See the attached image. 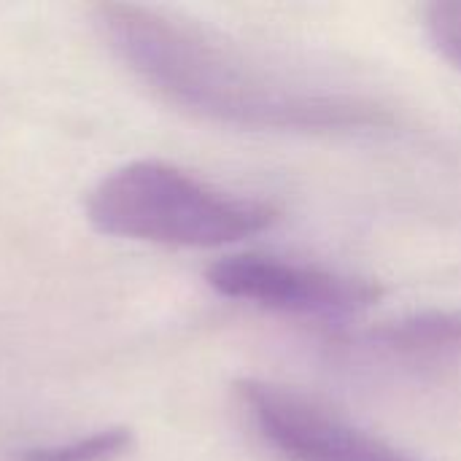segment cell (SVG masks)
Masks as SVG:
<instances>
[{
  "mask_svg": "<svg viewBox=\"0 0 461 461\" xmlns=\"http://www.w3.org/2000/svg\"><path fill=\"white\" fill-rule=\"evenodd\" d=\"M235 394L257 438L281 461H419L294 389L249 378Z\"/></svg>",
  "mask_w": 461,
  "mask_h": 461,
  "instance_id": "277c9868",
  "label": "cell"
},
{
  "mask_svg": "<svg viewBox=\"0 0 461 461\" xmlns=\"http://www.w3.org/2000/svg\"><path fill=\"white\" fill-rule=\"evenodd\" d=\"M365 357L389 365H443L461 359V311H419L365 332L357 343Z\"/></svg>",
  "mask_w": 461,
  "mask_h": 461,
  "instance_id": "5b68a950",
  "label": "cell"
},
{
  "mask_svg": "<svg viewBox=\"0 0 461 461\" xmlns=\"http://www.w3.org/2000/svg\"><path fill=\"white\" fill-rule=\"evenodd\" d=\"M103 235L181 249H219L270 230L281 211L257 197L221 192L176 165L140 159L105 176L86 200Z\"/></svg>",
  "mask_w": 461,
  "mask_h": 461,
  "instance_id": "7a4b0ae2",
  "label": "cell"
},
{
  "mask_svg": "<svg viewBox=\"0 0 461 461\" xmlns=\"http://www.w3.org/2000/svg\"><path fill=\"white\" fill-rule=\"evenodd\" d=\"M424 27L438 51L461 68V0H438L424 14Z\"/></svg>",
  "mask_w": 461,
  "mask_h": 461,
  "instance_id": "52a82bcc",
  "label": "cell"
},
{
  "mask_svg": "<svg viewBox=\"0 0 461 461\" xmlns=\"http://www.w3.org/2000/svg\"><path fill=\"white\" fill-rule=\"evenodd\" d=\"M92 19L135 78L208 122L273 132H373L394 124L392 111L373 97L289 76L162 11L100 3Z\"/></svg>",
  "mask_w": 461,
  "mask_h": 461,
  "instance_id": "6da1fadb",
  "label": "cell"
},
{
  "mask_svg": "<svg viewBox=\"0 0 461 461\" xmlns=\"http://www.w3.org/2000/svg\"><path fill=\"white\" fill-rule=\"evenodd\" d=\"M132 448V432L111 427L57 446H38L22 451L16 461H113Z\"/></svg>",
  "mask_w": 461,
  "mask_h": 461,
  "instance_id": "8992f818",
  "label": "cell"
},
{
  "mask_svg": "<svg viewBox=\"0 0 461 461\" xmlns=\"http://www.w3.org/2000/svg\"><path fill=\"white\" fill-rule=\"evenodd\" d=\"M205 281L227 300L284 316L324 321L359 316L384 294V289L370 278L257 251L213 262L205 270Z\"/></svg>",
  "mask_w": 461,
  "mask_h": 461,
  "instance_id": "3957f363",
  "label": "cell"
}]
</instances>
